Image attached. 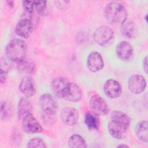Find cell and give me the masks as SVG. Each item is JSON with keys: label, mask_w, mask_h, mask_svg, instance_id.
<instances>
[{"label": "cell", "mask_w": 148, "mask_h": 148, "mask_svg": "<svg viewBox=\"0 0 148 148\" xmlns=\"http://www.w3.org/2000/svg\"><path fill=\"white\" fill-rule=\"evenodd\" d=\"M107 21L112 24H122L127 18V13L124 7L119 2H112L108 3L104 10Z\"/></svg>", "instance_id": "obj_1"}, {"label": "cell", "mask_w": 148, "mask_h": 148, "mask_svg": "<svg viewBox=\"0 0 148 148\" xmlns=\"http://www.w3.org/2000/svg\"><path fill=\"white\" fill-rule=\"evenodd\" d=\"M26 52V44L24 41L20 39L11 40L5 48V53L8 60L16 63L25 59Z\"/></svg>", "instance_id": "obj_2"}, {"label": "cell", "mask_w": 148, "mask_h": 148, "mask_svg": "<svg viewBox=\"0 0 148 148\" xmlns=\"http://www.w3.org/2000/svg\"><path fill=\"white\" fill-rule=\"evenodd\" d=\"M94 40L101 46H108L114 40V32L109 26L99 27L94 33Z\"/></svg>", "instance_id": "obj_3"}, {"label": "cell", "mask_w": 148, "mask_h": 148, "mask_svg": "<svg viewBox=\"0 0 148 148\" xmlns=\"http://www.w3.org/2000/svg\"><path fill=\"white\" fill-rule=\"evenodd\" d=\"M90 106L93 113L97 116L108 114L109 108L105 99L98 95H94L90 100Z\"/></svg>", "instance_id": "obj_4"}, {"label": "cell", "mask_w": 148, "mask_h": 148, "mask_svg": "<svg viewBox=\"0 0 148 148\" xmlns=\"http://www.w3.org/2000/svg\"><path fill=\"white\" fill-rule=\"evenodd\" d=\"M39 104L42 110L48 116H53L57 112V104L56 101L49 94H43L40 97Z\"/></svg>", "instance_id": "obj_5"}, {"label": "cell", "mask_w": 148, "mask_h": 148, "mask_svg": "<svg viewBox=\"0 0 148 148\" xmlns=\"http://www.w3.org/2000/svg\"><path fill=\"white\" fill-rule=\"evenodd\" d=\"M22 128L28 134L39 133L43 131V128L32 113L29 114L22 119Z\"/></svg>", "instance_id": "obj_6"}, {"label": "cell", "mask_w": 148, "mask_h": 148, "mask_svg": "<svg viewBox=\"0 0 148 148\" xmlns=\"http://www.w3.org/2000/svg\"><path fill=\"white\" fill-rule=\"evenodd\" d=\"M70 82L62 77L54 79L51 83V88L55 95L61 99H64L68 91Z\"/></svg>", "instance_id": "obj_7"}, {"label": "cell", "mask_w": 148, "mask_h": 148, "mask_svg": "<svg viewBox=\"0 0 148 148\" xmlns=\"http://www.w3.org/2000/svg\"><path fill=\"white\" fill-rule=\"evenodd\" d=\"M128 86L131 92L135 94H139L145 90L146 87V81L145 77L142 75H134L130 77Z\"/></svg>", "instance_id": "obj_8"}, {"label": "cell", "mask_w": 148, "mask_h": 148, "mask_svg": "<svg viewBox=\"0 0 148 148\" xmlns=\"http://www.w3.org/2000/svg\"><path fill=\"white\" fill-rule=\"evenodd\" d=\"M87 66L92 72L102 69L104 66V62L101 54L97 51L91 52L87 59Z\"/></svg>", "instance_id": "obj_9"}, {"label": "cell", "mask_w": 148, "mask_h": 148, "mask_svg": "<svg viewBox=\"0 0 148 148\" xmlns=\"http://www.w3.org/2000/svg\"><path fill=\"white\" fill-rule=\"evenodd\" d=\"M103 91L105 95L110 98H116L122 93L121 84L116 80L109 79L104 84Z\"/></svg>", "instance_id": "obj_10"}, {"label": "cell", "mask_w": 148, "mask_h": 148, "mask_svg": "<svg viewBox=\"0 0 148 148\" xmlns=\"http://www.w3.org/2000/svg\"><path fill=\"white\" fill-rule=\"evenodd\" d=\"M33 31V23L29 18L21 19L15 28L16 34L22 38H27L30 36Z\"/></svg>", "instance_id": "obj_11"}, {"label": "cell", "mask_w": 148, "mask_h": 148, "mask_svg": "<svg viewBox=\"0 0 148 148\" xmlns=\"http://www.w3.org/2000/svg\"><path fill=\"white\" fill-rule=\"evenodd\" d=\"M19 88L26 98L34 96L36 92L35 82L29 76H26L22 79L19 85Z\"/></svg>", "instance_id": "obj_12"}, {"label": "cell", "mask_w": 148, "mask_h": 148, "mask_svg": "<svg viewBox=\"0 0 148 148\" xmlns=\"http://www.w3.org/2000/svg\"><path fill=\"white\" fill-rule=\"evenodd\" d=\"M79 117L78 111L73 108H65L61 112V120L67 125L72 126L76 124L78 121Z\"/></svg>", "instance_id": "obj_13"}, {"label": "cell", "mask_w": 148, "mask_h": 148, "mask_svg": "<svg viewBox=\"0 0 148 148\" xmlns=\"http://www.w3.org/2000/svg\"><path fill=\"white\" fill-rule=\"evenodd\" d=\"M128 128L123 124L113 121L109 122L108 125V129L110 135L117 139H122L125 137Z\"/></svg>", "instance_id": "obj_14"}, {"label": "cell", "mask_w": 148, "mask_h": 148, "mask_svg": "<svg viewBox=\"0 0 148 148\" xmlns=\"http://www.w3.org/2000/svg\"><path fill=\"white\" fill-rule=\"evenodd\" d=\"M117 57L123 61L130 60L133 54V49L131 45L125 40H123L118 43L116 49Z\"/></svg>", "instance_id": "obj_15"}, {"label": "cell", "mask_w": 148, "mask_h": 148, "mask_svg": "<svg viewBox=\"0 0 148 148\" xmlns=\"http://www.w3.org/2000/svg\"><path fill=\"white\" fill-rule=\"evenodd\" d=\"M82 97V92L80 87L76 83L70 82L68 91L64 97V99L73 102H79Z\"/></svg>", "instance_id": "obj_16"}, {"label": "cell", "mask_w": 148, "mask_h": 148, "mask_svg": "<svg viewBox=\"0 0 148 148\" xmlns=\"http://www.w3.org/2000/svg\"><path fill=\"white\" fill-rule=\"evenodd\" d=\"M121 32L122 35L127 38H134L138 34L136 25L132 21H125L121 24Z\"/></svg>", "instance_id": "obj_17"}, {"label": "cell", "mask_w": 148, "mask_h": 148, "mask_svg": "<svg viewBox=\"0 0 148 148\" xmlns=\"http://www.w3.org/2000/svg\"><path fill=\"white\" fill-rule=\"evenodd\" d=\"M32 105L31 102L26 98H22L20 99L17 108L18 117L22 120L28 114L32 113Z\"/></svg>", "instance_id": "obj_18"}, {"label": "cell", "mask_w": 148, "mask_h": 148, "mask_svg": "<svg viewBox=\"0 0 148 148\" xmlns=\"http://www.w3.org/2000/svg\"><path fill=\"white\" fill-rule=\"evenodd\" d=\"M135 134L137 138L142 142L144 143H147L148 136H147V121L146 120H143L139 122L135 130Z\"/></svg>", "instance_id": "obj_19"}, {"label": "cell", "mask_w": 148, "mask_h": 148, "mask_svg": "<svg viewBox=\"0 0 148 148\" xmlns=\"http://www.w3.org/2000/svg\"><path fill=\"white\" fill-rule=\"evenodd\" d=\"M112 121L123 124L129 127L131 123L130 117L125 113L119 110H113L110 116Z\"/></svg>", "instance_id": "obj_20"}, {"label": "cell", "mask_w": 148, "mask_h": 148, "mask_svg": "<svg viewBox=\"0 0 148 148\" xmlns=\"http://www.w3.org/2000/svg\"><path fill=\"white\" fill-rule=\"evenodd\" d=\"M84 123L90 130H98L99 127V121L97 115L87 112L84 116Z\"/></svg>", "instance_id": "obj_21"}, {"label": "cell", "mask_w": 148, "mask_h": 148, "mask_svg": "<svg viewBox=\"0 0 148 148\" xmlns=\"http://www.w3.org/2000/svg\"><path fill=\"white\" fill-rule=\"evenodd\" d=\"M68 145L71 148H86L87 146L85 139L78 134H73L70 136Z\"/></svg>", "instance_id": "obj_22"}, {"label": "cell", "mask_w": 148, "mask_h": 148, "mask_svg": "<svg viewBox=\"0 0 148 148\" xmlns=\"http://www.w3.org/2000/svg\"><path fill=\"white\" fill-rule=\"evenodd\" d=\"M17 69L21 72L27 74H32L34 72L35 66L34 62L30 61H27L25 59L17 63Z\"/></svg>", "instance_id": "obj_23"}, {"label": "cell", "mask_w": 148, "mask_h": 148, "mask_svg": "<svg viewBox=\"0 0 148 148\" xmlns=\"http://www.w3.org/2000/svg\"><path fill=\"white\" fill-rule=\"evenodd\" d=\"M1 119L6 120L10 118L13 113V109L11 104L6 101L1 102Z\"/></svg>", "instance_id": "obj_24"}, {"label": "cell", "mask_w": 148, "mask_h": 148, "mask_svg": "<svg viewBox=\"0 0 148 148\" xmlns=\"http://www.w3.org/2000/svg\"><path fill=\"white\" fill-rule=\"evenodd\" d=\"M35 9L37 13L42 16H46L49 14L47 9V1H34Z\"/></svg>", "instance_id": "obj_25"}, {"label": "cell", "mask_w": 148, "mask_h": 148, "mask_svg": "<svg viewBox=\"0 0 148 148\" xmlns=\"http://www.w3.org/2000/svg\"><path fill=\"white\" fill-rule=\"evenodd\" d=\"M27 147L29 148L35 147V148H43L46 147L47 146L45 144V142L40 138H34L30 139L27 143Z\"/></svg>", "instance_id": "obj_26"}, {"label": "cell", "mask_w": 148, "mask_h": 148, "mask_svg": "<svg viewBox=\"0 0 148 148\" xmlns=\"http://www.w3.org/2000/svg\"><path fill=\"white\" fill-rule=\"evenodd\" d=\"M23 8L24 10L28 13H32L34 12L35 8L34 1H22Z\"/></svg>", "instance_id": "obj_27"}, {"label": "cell", "mask_w": 148, "mask_h": 148, "mask_svg": "<svg viewBox=\"0 0 148 148\" xmlns=\"http://www.w3.org/2000/svg\"><path fill=\"white\" fill-rule=\"evenodd\" d=\"M8 76V72H6L5 71L1 70L0 72V81L1 83H4L6 79Z\"/></svg>", "instance_id": "obj_28"}, {"label": "cell", "mask_w": 148, "mask_h": 148, "mask_svg": "<svg viewBox=\"0 0 148 148\" xmlns=\"http://www.w3.org/2000/svg\"><path fill=\"white\" fill-rule=\"evenodd\" d=\"M1 70L5 71L8 72L9 69V65H8V64L7 63V62L6 61H3V60H1Z\"/></svg>", "instance_id": "obj_29"}, {"label": "cell", "mask_w": 148, "mask_h": 148, "mask_svg": "<svg viewBox=\"0 0 148 148\" xmlns=\"http://www.w3.org/2000/svg\"><path fill=\"white\" fill-rule=\"evenodd\" d=\"M143 67L146 73H147V56H146L143 59Z\"/></svg>", "instance_id": "obj_30"}, {"label": "cell", "mask_w": 148, "mask_h": 148, "mask_svg": "<svg viewBox=\"0 0 148 148\" xmlns=\"http://www.w3.org/2000/svg\"><path fill=\"white\" fill-rule=\"evenodd\" d=\"M7 3H8V5H9L10 8H13V7L14 6V2H13V1H7Z\"/></svg>", "instance_id": "obj_31"}, {"label": "cell", "mask_w": 148, "mask_h": 148, "mask_svg": "<svg viewBox=\"0 0 148 148\" xmlns=\"http://www.w3.org/2000/svg\"><path fill=\"white\" fill-rule=\"evenodd\" d=\"M128 147V146L126 145H123V144H121V145H119L117 147Z\"/></svg>", "instance_id": "obj_32"}]
</instances>
